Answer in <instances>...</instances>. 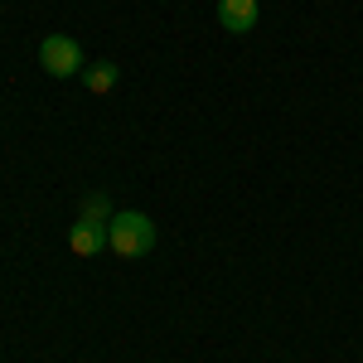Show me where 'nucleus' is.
I'll return each mask as SVG.
<instances>
[{
	"mask_svg": "<svg viewBox=\"0 0 363 363\" xmlns=\"http://www.w3.org/2000/svg\"><path fill=\"white\" fill-rule=\"evenodd\" d=\"M107 247L116 257H145V252L155 247V223L145 218V213H112V223H107Z\"/></svg>",
	"mask_w": 363,
	"mask_h": 363,
	"instance_id": "f257e3e1",
	"label": "nucleus"
},
{
	"mask_svg": "<svg viewBox=\"0 0 363 363\" xmlns=\"http://www.w3.org/2000/svg\"><path fill=\"white\" fill-rule=\"evenodd\" d=\"M39 63H44V73H54V78H73V73L87 68L78 39H68V34H49V39L39 44Z\"/></svg>",
	"mask_w": 363,
	"mask_h": 363,
	"instance_id": "f03ea898",
	"label": "nucleus"
},
{
	"mask_svg": "<svg viewBox=\"0 0 363 363\" xmlns=\"http://www.w3.org/2000/svg\"><path fill=\"white\" fill-rule=\"evenodd\" d=\"M257 0H218V25L228 29V34H247V29H257Z\"/></svg>",
	"mask_w": 363,
	"mask_h": 363,
	"instance_id": "7ed1b4c3",
	"label": "nucleus"
},
{
	"mask_svg": "<svg viewBox=\"0 0 363 363\" xmlns=\"http://www.w3.org/2000/svg\"><path fill=\"white\" fill-rule=\"evenodd\" d=\"M68 247H73V257H97V252L107 247V223H73V233H68Z\"/></svg>",
	"mask_w": 363,
	"mask_h": 363,
	"instance_id": "20e7f679",
	"label": "nucleus"
},
{
	"mask_svg": "<svg viewBox=\"0 0 363 363\" xmlns=\"http://www.w3.org/2000/svg\"><path fill=\"white\" fill-rule=\"evenodd\" d=\"M78 78H83V87L92 92V97H107V92L116 87V78H121V68H116L112 58H97V63H92V68H83Z\"/></svg>",
	"mask_w": 363,
	"mask_h": 363,
	"instance_id": "39448f33",
	"label": "nucleus"
},
{
	"mask_svg": "<svg viewBox=\"0 0 363 363\" xmlns=\"http://www.w3.org/2000/svg\"><path fill=\"white\" fill-rule=\"evenodd\" d=\"M78 218H83V223H112V203H107V194H87L83 208H78Z\"/></svg>",
	"mask_w": 363,
	"mask_h": 363,
	"instance_id": "423d86ee",
	"label": "nucleus"
}]
</instances>
